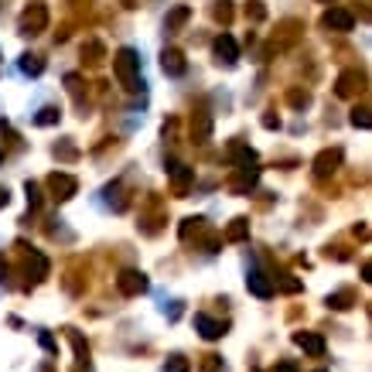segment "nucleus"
I'll return each instance as SVG.
<instances>
[{"instance_id":"obj_26","label":"nucleus","mask_w":372,"mask_h":372,"mask_svg":"<svg viewBox=\"0 0 372 372\" xmlns=\"http://www.w3.org/2000/svg\"><path fill=\"white\" fill-rule=\"evenodd\" d=\"M287 103H291V106H308L311 96H308L304 89H291V93H287Z\"/></svg>"},{"instance_id":"obj_23","label":"nucleus","mask_w":372,"mask_h":372,"mask_svg":"<svg viewBox=\"0 0 372 372\" xmlns=\"http://www.w3.org/2000/svg\"><path fill=\"white\" fill-rule=\"evenodd\" d=\"M41 69H45V62L38 55H21V72L24 76H41Z\"/></svg>"},{"instance_id":"obj_33","label":"nucleus","mask_w":372,"mask_h":372,"mask_svg":"<svg viewBox=\"0 0 372 372\" xmlns=\"http://www.w3.org/2000/svg\"><path fill=\"white\" fill-rule=\"evenodd\" d=\"M4 280H7V260L0 256V284H4Z\"/></svg>"},{"instance_id":"obj_11","label":"nucleus","mask_w":372,"mask_h":372,"mask_svg":"<svg viewBox=\"0 0 372 372\" xmlns=\"http://www.w3.org/2000/svg\"><path fill=\"white\" fill-rule=\"evenodd\" d=\"M246 287H250V294L263 297V301H267V297H274V291H277V284L263 274V270H250V274H246Z\"/></svg>"},{"instance_id":"obj_22","label":"nucleus","mask_w":372,"mask_h":372,"mask_svg":"<svg viewBox=\"0 0 372 372\" xmlns=\"http://www.w3.org/2000/svg\"><path fill=\"white\" fill-rule=\"evenodd\" d=\"M355 294L352 291H338V294H328V308H335V311H345V308H352Z\"/></svg>"},{"instance_id":"obj_28","label":"nucleus","mask_w":372,"mask_h":372,"mask_svg":"<svg viewBox=\"0 0 372 372\" xmlns=\"http://www.w3.org/2000/svg\"><path fill=\"white\" fill-rule=\"evenodd\" d=\"M216 21H222V24L233 21V7H229V0H222V4L216 7Z\"/></svg>"},{"instance_id":"obj_27","label":"nucleus","mask_w":372,"mask_h":372,"mask_svg":"<svg viewBox=\"0 0 372 372\" xmlns=\"http://www.w3.org/2000/svg\"><path fill=\"white\" fill-rule=\"evenodd\" d=\"M24 192H28V205H31V209H38V205H41L38 185H35V181H28V185H24Z\"/></svg>"},{"instance_id":"obj_30","label":"nucleus","mask_w":372,"mask_h":372,"mask_svg":"<svg viewBox=\"0 0 372 372\" xmlns=\"http://www.w3.org/2000/svg\"><path fill=\"white\" fill-rule=\"evenodd\" d=\"M164 372H188V362H185V359H171V362L164 366Z\"/></svg>"},{"instance_id":"obj_37","label":"nucleus","mask_w":372,"mask_h":372,"mask_svg":"<svg viewBox=\"0 0 372 372\" xmlns=\"http://www.w3.org/2000/svg\"><path fill=\"white\" fill-rule=\"evenodd\" d=\"M120 4H123V7H137L140 0H120Z\"/></svg>"},{"instance_id":"obj_16","label":"nucleus","mask_w":372,"mask_h":372,"mask_svg":"<svg viewBox=\"0 0 372 372\" xmlns=\"http://www.w3.org/2000/svg\"><path fill=\"white\" fill-rule=\"evenodd\" d=\"M103 59H106V48H103V41L86 38V45H82V62H89V65H103Z\"/></svg>"},{"instance_id":"obj_3","label":"nucleus","mask_w":372,"mask_h":372,"mask_svg":"<svg viewBox=\"0 0 372 372\" xmlns=\"http://www.w3.org/2000/svg\"><path fill=\"white\" fill-rule=\"evenodd\" d=\"M366 72H359V69H349V72H342L338 76V82H335V93L342 99H352V96H359V93H366Z\"/></svg>"},{"instance_id":"obj_6","label":"nucleus","mask_w":372,"mask_h":372,"mask_svg":"<svg viewBox=\"0 0 372 372\" xmlns=\"http://www.w3.org/2000/svg\"><path fill=\"white\" fill-rule=\"evenodd\" d=\"M338 164H342V147H328V151H321V154L314 157V178L321 181V178L335 175Z\"/></svg>"},{"instance_id":"obj_15","label":"nucleus","mask_w":372,"mask_h":372,"mask_svg":"<svg viewBox=\"0 0 372 372\" xmlns=\"http://www.w3.org/2000/svg\"><path fill=\"white\" fill-rule=\"evenodd\" d=\"M192 137H195V144H209V137H212V120H209V113H195L192 117Z\"/></svg>"},{"instance_id":"obj_9","label":"nucleus","mask_w":372,"mask_h":372,"mask_svg":"<svg viewBox=\"0 0 372 372\" xmlns=\"http://www.w3.org/2000/svg\"><path fill=\"white\" fill-rule=\"evenodd\" d=\"M321 24H325L328 31H342V35H345V31H352L355 28V14L352 11H345V7H332V11L321 18Z\"/></svg>"},{"instance_id":"obj_2","label":"nucleus","mask_w":372,"mask_h":372,"mask_svg":"<svg viewBox=\"0 0 372 372\" xmlns=\"http://www.w3.org/2000/svg\"><path fill=\"white\" fill-rule=\"evenodd\" d=\"M48 28V7L41 4V0H31L24 11H21V21H18V31L24 38H35Z\"/></svg>"},{"instance_id":"obj_5","label":"nucleus","mask_w":372,"mask_h":372,"mask_svg":"<svg viewBox=\"0 0 372 372\" xmlns=\"http://www.w3.org/2000/svg\"><path fill=\"white\" fill-rule=\"evenodd\" d=\"M168 181H171V192H175L178 198H185L188 188L195 185V171H192L188 164H171V168H168Z\"/></svg>"},{"instance_id":"obj_1","label":"nucleus","mask_w":372,"mask_h":372,"mask_svg":"<svg viewBox=\"0 0 372 372\" xmlns=\"http://www.w3.org/2000/svg\"><path fill=\"white\" fill-rule=\"evenodd\" d=\"M113 76H117V82L127 89V93H137L140 86V59L134 48H120L117 55H113Z\"/></svg>"},{"instance_id":"obj_14","label":"nucleus","mask_w":372,"mask_h":372,"mask_svg":"<svg viewBox=\"0 0 372 372\" xmlns=\"http://www.w3.org/2000/svg\"><path fill=\"white\" fill-rule=\"evenodd\" d=\"M195 328L202 332V338H209V342H216L226 335V325L222 321H212L209 314H195Z\"/></svg>"},{"instance_id":"obj_25","label":"nucleus","mask_w":372,"mask_h":372,"mask_svg":"<svg viewBox=\"0 0 372 372\" xmlns=\"http://www.w3.org/2000/svg\"><path fill=\"white\" fill-rule=\"evenodd\" d=\"M246 18H250V21H263V18H267V7H263L260 0H250V7H246Z\"/></svg>"},{"instance_id":"obj_10","label":"nucleus","mask_w":372,"mask_h":372,"mask_svg":"<svg viewBox=\"0 0 372 372\" xmlns=\"http://www.w3.org/2000/svg\"><path fill=\"white\" fill-rule=\"evenodd\" d=\"M212 52H216V59L222 62V65H236V59H239V45H236L233 35H219V38L212 41Z\"/></svg>"},{"instance_id":"obj_31","label":"nucleus","mask_w":372,"mask_h":372,"mask_svg":"<svg viewBox=\"0 0 372 372\" xmlns=\"http://www.w3.org/2000/svg\"><path fill=\"white\" fill-rule=\"evenodd\" d=\"M55 154H62L65 161H72L76 157V147H69V144H62V147H55Z\"/></svg>"},{"instance_id":"obj_13","label":"nucleus","mask_w":372,"mask_h":372,"mask_svg":"<svg viewBox=\"0 0 372 372\" xmlns=\"http://www.w3.org/2000/svg\"><path fill=\"white\" fill-rule=\"evenodd\" d=\"M161 69H164L168 76H185L188 62H185V55H181L178 48H164V52H161Z\"/></svg>"},{"instance_id":"obj_29","label":"nucleus","mask_w":372,"mask_h":372,"mask_svg":"<svg viewBox=\"0 0 372 372\" xmlns=\"http://www.w3.org/2000/svg\"><path fill=\"white\" fill-rule=\"evenodd\" d=\"M280 291H287V294H297V291H301V280H294V277H284V280H280Z\"/></svg>"},{"instance_id":"obj_8","label":"nucleus","mask_w":372,"mask_h":372,"mask_svg":"<svg viewBox=\"0 0 372 372\" xmlns=\"http://www.w3.org/2000/svg\"><path fill=\"white\" fill-rule=\"evenodd\" d=\"M256 178H260V168H253V164L236 168V175L229 178V192H236V195H246V192L256 185Z\"/></svg>"},{"instance_id":"obj_39","label":"nucleus","mask_w":372,"mask_h":372,"mask_svg":"<svg viewBox=\"0 0 372 372\" xmlns=\"http://www.w3.org/2000/svg\"><path fill=\"white\" fill-rule=\"evenodd\" d=\"M369 314H372V304H369Z\"/></svg>"},{"instance_id":"obj_40","label":"nucleus","mask_w":372,"mask_h":372,"mask_svg":"<svg viewBox=\"0 0 372 372\" xmlns=\"http://www.w3.org/2000/svg\"><path fill=\"white\" fill-rule=\"evenodd\" d=\"M318 372H325V369H318Z\"/></svg>"},{"instance_id":"obj_38","label":"nucleus","mask_w":372,"mask_h":372,"mask_svg":"<svg viewBox=\"0 0 372 372\" xmlns=\"http://www.w3.org/2000/svg\"><path fill=\"white\" fill-rule=\"evenodd\" d=\"M0 161H4V144H0Z\"/></svg>"},{"instance_id":"obj_20","label":"nucleus","mask_w":372,"mask_h":372,"mask_svg":"<svg viewBox=\"0 0 372 372\" xmlns=\"http://www.w3.org/2000/svg\"><path fill=\"white\" fill-rule=\"evenodd\" d=\"M229 157L236 161V168H243V164H256V151L253 147H246V144H233V147H229Z\"/></svg>"},{"instance_id":"obj_17","label":"nucleus","mask_w":372,"mask_h":372,"mask_svg":"<svg viewBox=\"0 0 372 372\" xmlns=\"http://www.w3.org/2000/svg\"><path fill=\"white\" fill-rule=\"evenodd\" d=\"M294 342L304 349V352H311V355H321L325 352V342H321V335H308V332H297L294 335Z\"/></svg>"},{"instance_id":"obj_21","label":"nucleus","mask_w":372,"mask_h":372,"mask_svg":"<svg viewBox=\"0 0 372 372\" xmlns=\"http://www.w3.org/2000/svg\"><path fill=\"white\" fill-rule=\"evenodd\" d=\"M352 127H362V130H372V106H355L352 110Z\"/></svg>"},{"instance_id":"obj_18","label":"nucleus","mask_w":372,"mask_h":372,"mask_svg":"<svg viewBox=\"0 0 372 372\" xmlns=\"http://www.w3.org/2000/svg\"><path fill=\"white\" fill-rule=\"evenodd\" d=\"M192 18V7H175L168 18H164V31H178V28H185Z\"/></svg>"},{"instance_id":"obj_34","label":"nucleus","mask_w":372,"mask_h":372,"mask_svg":"<svg viewBox=\"0 0 372 372\" xmlns=\"http://www.w3.org/2000/svg\"><path fill=\"white\" fill-rule=\"evenodd\" d=\"M277 372H297V366H294V362H280V369H277Z\"/></svg>"},{"instance_id":"obj_36","label":"nucleus","mask_w":372,"mask_h":372,"mask_svg":"<svg viewBox=\"0 0 372 372\" xmlns=\"http://www.w3.org/2000/svg\"><path fill=\"white\" fill-rule=\"evenodd\" d=\"M7 198H11V195H7V188H0V209L7 205Z\"/></svg>"},{"instance_id":"obj_35","label":"nucleus","mask_w":372,"mask_h":372,"mask_svg":"<svg viewBox=\"0 0 372 372\" xmlns=\"http://www.w3.org/2000/svg\"><path fill=\"white\" fill-rule=\"evenodd\" d=\"M362 277H366V284H372V263H366V267H362Z\"/></svg>"},{"instance_id":"obj_24","label":"nucleus","mask_w":372,"mask_h":372,"mask_svg":"<svg viewBox=\"0 0 372 372\" xmlns=\"http://www.w3.org/2000/svg\"><path fill=\"white\" fill-rule=\"evenodd\" d=\"M59 117H62L59 106H45L38 117H35V123H38V127H52V123H59Z\"/></svg>"},{"instance_id":"obj_4","label":"nucleus","mask_w":372,"mask_h":372,"mask_svg":"<svg viewBox=\"0 0 372 372\" xmlns=\"http://www.w3.org/2000/svg\"><path fill=\"white\" fill-rule=\"evenodd\" d=\"M48 192H52L55 202H69L79 192V181L72 175H65V171H55V175H48Z\"/></svg>"},{"instance_id":"obj_19","label":"nucleus","mask_w":372,"mask_h":372,"mask_svg":"<svg viewBox=\"0 0 372 372\" xmlns=\"http://www.w3.org/2000/svg\"><path fill=\"white\" fill-rule=\"evenodd\" d=\"M226 239H229V243H243V239H250V219H233L229 229H226Z\"/></svg>"},{"instance_id":"obj_32","label":"nucleus","mask_w":372,"mask_h":372,"mask_svg":"<svg viewBox=\"0 0 372 372\" xmlns=\"http://www.w3.org/2000/svg\"><path fill=\"white\" fill-rule=\"evenodd\" d=\"M263 127H267V130H277V127H280V117L267 113V117H263Z\"/></svg>"},{"instance_id":"obj_12","label":"nucleus","mask_w":372,"mask_h":372,"mask_svg":"<svg viewBox=\"0 0 372 372\" xmlns=\"http://www.w3.org/2000/svg\"><path fill=\"white\" fill-rule=\"evenodd\" d=\"M24 274L31 277L35 284H41V280L48 277V260H45V253H38V250H28V253H24Z\"/></svg>"},{"instance_id":"obj_7","label":"nucleus","mask_w":372,"mask_h":372,"mask_svg":"<svg viewBox=\"0 0 372 372\" xmlns=\"http://www.w3.org/2000/svg\"><path fill=\"white\" fill-rule=\"evenodd\" d=\"M117 287L123 297H137L147 291V277L140 274V270H123V274L117 277Z\"/></svg>"}]
</instances>
